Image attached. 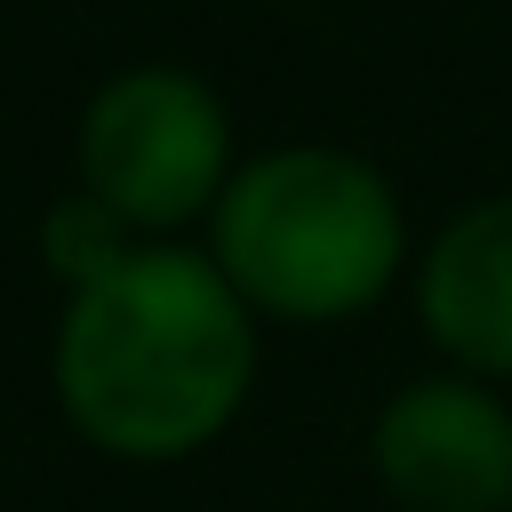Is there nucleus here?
Listing matches in <instances>:
<instances>
[{
    "label": "nucleus",
    "mask_w": 512,
    "mask_h": 512,
    "mask_svg": "<svg viewBox=\"0 0 512 512\" xmlns=\"http://www.w3.org/2000/svg\"><path fill=\"white\" fill-rule=\"evenodd\" d=\"M48 368L56 408L88 448L120 464H168L240 416L256 376V312L216 256L144 240L128 264L64 296Z\"/></svg>",
    "instance_id": "obj_1"
},
{
    "label": "nucleus",
    "mask_w": 512,
    "mask_h": 512,
    "mask_svg": "<svg viewBox=\"0 0 512 512\" xmlns=\"http://www.w3.org/2000/svg\"><path fill=\"white\" fill-rule=\"evenodd\" d=\"M208 256L248 312L320 328L368 312L400 280L408 224L392 184L360 152L280 144L232 168L224 200L208 208Z\"/></svg>",
    "instance_id": "obj_2"
},
{
    "label": "nucleus",
    "mask_w": 512,
    "mask_h": 512,
    "mask_svg": "<svg viewBox=\"0 0 512 512\" xmlns=\"http://www.w3.org/2000/svg\"><path fill=\"white\" fill-rule=\"evenodd\" d=\"M232 120L224 96L184 64L112 72L80 112V192L104 200L128 232L192 224L232 184Z\"/></svg>",
    "instance_id": "obj_3"
},
{
    "label": "nucleus",
    "mask_w": 512,
    "mask_h": 512,
    "mask_svg": "<svg viewBox=\"0 0 512 512\" xmlns=\"http://www.w3.org/2000/svg\"><path fill=\"white\" fill-rule=\"evenodd\" d=\"M368 464L408 512H512V408L472 376H424L384 400Z\"/></svg>",
    "instance_id": "obj_4"
},
{
    "label": "nucleus",
    "mask_w": 512,
    "mask_h": 512,
    "mask_svg": "<svg viewBox=\"0 0 512 512\" xmlns=\"http://www.w3.org/2000/svg\"><path fill=\"white\" fill-rule=\"evenodd\" d=\"M416 312L448 360L512 376V200H480L432 232L416 264Z\"/></svg>",
    "instance_id": "obj_5"
},
{
    "label": "nucleus",
    "mask_w": 512,
    "mask_h": 512,
    "mask_svg": "<svg viewBox=\"0 0 512 512\" xmlns=\"http://www.w3.org/2000/svg\"><path fill=\"white\" fill-rule=\"evenodd\" d=\"M40 248H48V264H56V280H64V288H88V280H104L112 264H128L144 240H128V224H120L104 200L72 192V200H56V208H48Z\"/></svg>",
    "instance_id": "obj_6"
}]
</instances>
